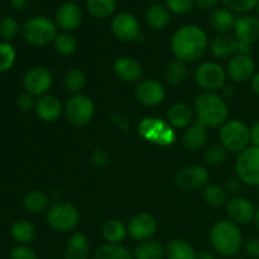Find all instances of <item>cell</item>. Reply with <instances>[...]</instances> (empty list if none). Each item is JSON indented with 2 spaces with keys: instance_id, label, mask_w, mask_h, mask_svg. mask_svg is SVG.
I'll return each mask as SVG.
<instances>
[{
  "instance_id": "obj_50",
  "label": "cell",
  "mask_w": 259,
  "mask_h": 259,
  "mask_svg": "<svg viewBox=\"0 0 259 259\" xmlns=\"http://www.w3.org/2000/svg\"><path fill=\"white\" fill-rule=\"evenodd\" d=\"M250 88H252L253 93L257 96H259V71L254 73V76H253L252 80H250Z\"/></svg>"
},
{
  "instance_id": "obj_26",
  "label": "cell",
  "mask_w": 259,
  "mask_h": 259,
  "mask_svg": "<svg viewBox=\"0 0 259 259\" xmlns=\"http://www.w3.org/2000/svg\"><path fill=\"white\" fill-rule=\"evenodd\" d=\"M192 119H194V110L187 104H174L167 110V121H168V124L172 128L186 129L187 126H190L194 123Z\"/></svg>"
},
{
  "instance_id": "obj_39",
  "label": "cell",
  "mask_w": 259,
  "mask_h": 259,
  "mask_svg": "<svg viewBox=\"0 0 259 259\" xmlns=\"http://www.w3.org/2000/svg\"><path fill=\"white\" fill-rule=\"evenodd\" d=\"M22 28L18 24L17 19L13 17H4L0 19V38L3 42H12L19 34Z\"/></svg>"
},
{
  "instance_id": "obj_55",
  "label": "cell",
  "mask_w": 259,
  "mask_h": 259,
  "mask_svg": "<svg viewBox=\"0 0 259 259\" xmlns=\"http://www.w3.org/2000/svg\"><path fill=\"white\" fill-rule=\"evenodd\" d=\"M147 2H152V3H157L158 0H147Z\"/></svg>"
},
{
  "instance_id": "obj_35",
  "label": "cell",
  "mask_w": 259,
  "mask_h": 259,
  "mask_svg": "<svg viewBox=\"0 0 259 259\" xmlns=\"http://www.w3.org/2000/svg\"><path fill=\"white\" fill-rule=\"evenodd\" d=\"M86 9L96 19H106L116 10V0H86Z\"/></svg>"
},
{
  "instance_id": "obj_10",
  "label": "cell",
  "mask_w": 259,
  "mask_h": 259,
  "mask_svg": "<svg viewBox=\"0 0 259 259\" xmlns=\"http://www.w3.org/2000/svg\"><path fill=\"white\" fill-rule=\"evenodd\" d=\"M195 81L202 90L215 93L225 86L227 70L217 62H204L195 71Z\"/></svg>"
},
{
  "instance_id": "obj_49",
  "label": "cell",
  "mask_w": 259,
  "mask_h": 259,
  "mask_svg": "<svg viewBox=\"0 0 259 259\" xmlns=\"http://www.w3.org/2000/svg\"><path fill=\"white\" fill-rule=\"evenodd\" d=\"M250 144L259 147V120L250 126Z\"/></svg>"
},
{
  "instance_id": "obj_25",
  "label": "cell",
  "mask_w": 259,
  "mask_h": 259,
  "mask_svg": "<svg viewBox=\"0 0 259 259\" xmlns=\"http://www.w3.org/2000/svg\"><path fill=\"white\" fill-rule=\"evenodd\" d=\"M144 20H146L147 25L152 29H164L171 20V12L166 5L161 4V3H153L147 8Z\"/></svg>"
},
{
  "instance_id": "obj_12",
  "label": "cell",
  "mask_w": 259,
  "mask_h": 259,
  "mask_svg": "<svg viewBox=\"0 0 259 259\" xmlns=\"http://www.w3.org/2000/svg\"><path fill=\"white\" fill-rule=\"evenodd\" d=\"M110 28L114 37L121 42H133L141 35V23L136 15L128 12H121L114 15Z\"/></svg>"
},
{
  "instance_id": "obj_30",
  "label": "cell",
  "mask_w": 259,
  "mask_h": 259,
  "mask_svg": "<svg viewBox=\"0 0 259 259\" xmlns=\"http://www.w3.org/2000/svg\"><path fill=\"white\" fill-rule=\"evenodd\" d=\"M196 252L189 242L184 239H172L166 245V259H195Z\"/></svg>"
},
{
  "instance_id": "obj_47",
  "label": "cell",
  "mask_w": 259,
  "mask_h": 259,
  "mask_svg": "<svg viewBox=\"0 0 259 259\" xmlns=\"http://www.w3.org/2000/svg\"><path fill=\"white\" fill-rule=\"evenodd\" d=\"M245 253L249 258L259 259V238H252L244 245Z\"/></svg>"
},
{
  "instance_id": "obj_44",
  "label": "cell",
  "mask_w": 259,
  "mask_h": 259,
  "mask_svg": "<svg viewBox=\"0 0 259 259\" xmlns=\"http://www.w3.org/2000/svg\"><path fill=\"white\" fill-rule=\"evenodd\" d=\"M9 259H38L37 253L28 245H19L10 250Z\"/></svg>"
},
{
  "instance_id": "obj_41",
  "label": "cell",
  "mask_w": 259,
  "mask_h": 259,
  "mask_svg": "<svg viewBox=\"0 0 259 259\" xmlns=\"http://www.w3.org/2000/svg\"><path fill=\"white\" fill-rule=\"evenodd\" d=\"M227 152L222 144H212L205 151L204 159L209 166H220L227 159Z\"/></svg>"
},
{
  "instance_id": "obj_33",
  "label": "cell",
  "mask_w": 259,
  "mask_h": 259,
  "mask_svg": "<svg viewBox=\"0 0 259 259\" xmlns=\"http://www.w3.org/2000/svg\"><path fill=\"white\" fill-rule=\"evenodd\" d=\"M189 77V68L185 62L180 60H174L168 62L164 68V78L172 86H179L184 83Z\"/></svg>"
},
{
  "instance_id": "obj_2",
  "label": "cell",
  "mask_w": 259,
  "mask_h": 259,
  "mask_svg": "<svg viewBox=\"0 0 259 259\" xmlns=\"http://www.w3.org/2000/svg\"><path fill=\"white\" fill-rule=\"evenodd\" d=\"M194 111L197 121L205 128L222 126L229 116L227 101L217 93H210V91H204L196 96Z\"/></svg>"
},
{
  "instance_id": "obj_40",
  "label": "cell",
  "mask_w": 259,
  "mask_h": 259,
  "mask_svg": "<svg viewBox=\"0 0 259 259\" xmlns=\"http://www.w3.org/2000/svg\"><path fill=\"white\" fill-rule=\"evenodd\" d=\"M17 51L9 42H0V73L8 72L14 66Z\"/></svg>"
},
{
  "instance_id": "obj_21",
  "label": "cell",
  "mask_w": 259,
  "mask_h": 259,
  "mask_svg": "<svg viewBox=\"0 0 259 259\" xmlns=\"http://www.w3.org/2000/svg\"><path fill=\"white\" fill-rule=\"evenodd\" d=\"M113 70L118 78H120L124 82H136L143 73L141 63L136 58L129 57V56L116 58L113 63Z\"/></svg>"
},
{
  "instance_id": "obj_9",
  "label": "cell",
  "mask_w": 259,
  "mask_h": 259,
  "mask_svg": "<svg viewBox=\"0 0 259 259\" xmlns=\"http://www.w3.org/2000/svg\"><path fill=\"white\" fill-rule=\"evenodd\" d=\"M65 115L68 123L75 126H85L95 115V104L83 94H75L65 104Z\"/></svg>"
},
{
  "instance_id": "obj_51",
  "label": "cell",
  "mask_w": 259,
  "mask_h": 259,
  "mask_svg": "<svg viewBox=\"0 0 259 259\" xmlns=\"http://www.w3.org/2000/svg\"><path fill=\"white\" fill-rule=\"evenodd\" d=\"M239 184H240V181L238 180V177L237 179H229L228 180V184H227L228 190H229L230 192H237L238 190H239Z\"/></svg>"
},
{
  "instance_id": "obj_46",
  "label": "cell",
  "mask_w": 259,
  "mask_h": 259,
  "mask_svg": "<svg viewBox=\"0 0 259 259\" xmlns=\"http://www.w3.org/2000/svg\"><path fill=\"white\" fill-rule=\"evenodd\" d=\"M91 162H93L94 166L104 168L109 164V154L104 149L96 148L91 154Z\"/></svg>"
},
{
  "instance_id": "obj_6",
  "label": "cell",
  "mask_w": 259,
  "mask_h": 259,
  "mask_svg": "<svg viewBox=\"0 0 259 259\" xmlns=\"http://www.w3.org/2000/svg\"><path fill=\"white\" fill-rule=\"evenodd\" d=\"M139 136L157 146L167 147L176 142V133L167 120L159 118H144L138 126Z\"/></svg>"
},
{
  "instance_id": "obj_15",
  "label": "cell",
  "mask_w": 259,
  "mask_h": 259,
  "mask_svg": "<svg viewBox=\"0 0 259 259\" xmlns=\"http://www.w3.org/2000/svg\"><path fill=\"white\" fill-rule=\"evenodd\" d=\"M128 234L132 239L138 240L139 243L152 239L157 232L158 223L153 215L148 212H139L134 215L128 224Z\"/></svg>"
},
{
  "instance_id": "obj_31",
  "label": "cell",
  "mask_w": 259,
  "mask_h": 259,
  "mask_svg": "<svg viewBox=\"0 0 259 259\" xmlns=\"http://www.w3.org/2000/svg\"><path fill=\"white\" fill-rule=\"evenodd\" d=\"M23 206L29 214H42L48 210V197L39 190H30L23 197Z\"/></svg>"
},
{
  "instance_id": "obj_27",
  "label": "cell",
  "mask_w": 259,
  "mask_h": 259,
  "mask_svg": "<svg viewBox=\"0 0 259 259\" xmlns=\"http://www.w3.org/2000/svg\"><path fill=\"white\" fill-rule=\"evenodd\" d=\"M235 22H237L235 14L227 8H217L210 14V25L219 34L229 33L230 30L234 29Z\"/></svg>"
},
{
  "instance_id": "obj_36",
  "label": "cell",
  "mask_w": 259,
  "mask_h": 259,
  "mask_svg": "<svg viewBox=\"0 0 259 259\" xmlns=\"http://www.w3.org/2000/svg\"><path fill=\"white\" fill-rule=\"evenodd\" d=\"M53 47H55L56 52L60 53L61 56H71L77 51L78 42L75 35L67 32H62L58 33L57 37L55 38Z\"/></svg>"
},
{
  "instance_id": "obj_1",
  "label": "cell",
  "mask_w": 259,
  "mask_h": 259,
  "mask_svg": "<svg viewBox=\"0 0 259 259\" xmlns=\"http://www.w3.org/2000/svg\"><path fill=\"white\" fill-rule=\"evenodd\" d=\"M209 39L201 27L186 24L180 27L171 38V50L176 60L182 62H195L207 50Z\"/></svg>"
},
{
  "instance_id": "obj_42",
  "label": "cell",
  "mask_w": 259,
  "mask_h": 259,
  "mask_svg": "<svg viewBox=\"0 0 259 259\" xmlns=\"http://www.w3.org/2000/svg\"><path fill=\"white\" fill-rule=\"evenodd\" d=\"M259 0H222L224 8L234 14H243L257 8Z\"/></svg>"
},
{
  "instance_id": "obj_48",
  "label": "cell",
  "mask_w": 259,
  "mask_h": 259,
  "mask_svg": "<svg viewBox=\"0 0 259 259\" xmlns=\"http://www.w3.org/2000/svg\"><path fill=\"white\" fill-rule=\"evenodd\" d=\"M220 2H222V0H195V5H196L199 9L207 12V10L217 9Z\"/></svg>"
},
{
  "instance_id": "obj_38",
  "label": "cell",
  "mask_w": 259,
  "mask_h": 259,
  "mask_svg": "<svg viewBox=\"0 0 259 259\" xmlns=\"http://www.w3.org/2000/svg\"><path fill=\"white\" fill-rule=\"evenodd\" d=\"M204 200L212 207H222L228 202L225 190L217 184H207L204 189Z\"/></svg>"
},
{
  "instance_id": "obj_17",
  "label": "cell",
  "mask_w": 259,
  "mask_h": 259,
  "mask_svg": "<svg viewBox=\"0 0 259 259\" xmlns=\"http://www.w3.org/2000/svg\"><path fill=\"white\" fill-rule=\"evenodd\" d=\"M255 73V62L252 56L235 55L227 66V76L234 82H245L252 80Z\"/></svg>"
},
{
  "instance_id": "obj_4",
  "label": "cell",
  "mask_w": 259,
  "mask_h": 259,
  "mask_svg": "<svg viewBox=\"0 0 259 259\" xmlns=\"http://www.w3.org/2000/svg\"><path fill=\"white\" fill-rule=\"evenodd\" d=\"M57 28L53 19L38 15L25 20L20 29V34L28 45L34 47H45L50 43H53L55 38L57 37Z\"/></svg>"
},
{
  "instance_id": "obj_29",
  "label": "cell",
  "mask_w": 259,
  "mask_h": 259,
  "mask_svg": "<svg viewBox=\"0 0 259 259\" xmlns=\"http://www.w3.org/2000/svg\"><path fill=\"white\" fill-rule=\"evenodd\" d=\"M35 227L25 219L17 220L10 227V237L19 245H28L35 238Z\"/></svg>"
},
{
  "instance_id": "obj_19",
  "label": "cell",
  "mask_w": 259,
  "mask_h": 259,
  "mask_svg": "<svg viewBox=\"0 0 259 259\" xmlns=\"http://www.w3.org/2000/svg\"><path fill=\"white\" fill-rule=\"evenodd\" d=\"M34 110L40 120L46 121V123H53L62 115L65 108L57 96L46 94V95L38 98Z\"/></svg>"
},
{
  "instance_id": "obj_52",
  "label": "cell",
  "mask_w": 259,
  "mask_h": 259,
  "mask_svg": "<svg viewBox=\"0 0 259 259\" xmlns=\"http://www.w3.org/2000/svg\"><path fill=\"white\" fill-rule=\"evenodd\" d=\"M195 259H215V257L209 250H202V252L196 253V258Z\"/></svg>"
},
{
  "instance_id": "obj_45",
  "label": "cell",
  "mask_w": 259,
  "mask_h": 259,
  "mask_svg": "<svg viewBox=\"0 0 259 259\" xmlns=\"http://www.w3.org/2000/svg\"><path fill=\"white\" fill-rule=\"evenodd\" d=\"M35 103H37L35 96L30 95L27 91H24V93L19 94L17 96V106L22 111H29L30 109L35 108Z\"/></svg>"
},
{
  "instance_id": "obj_34",
  "label": "cell",
  "mask_w": 259,
  "mask_h": 259,
  "mask_svg": "<svg viewBox=\"0 0 259 259\" xmlns=\"http://www.w3.org/2000/svg\"><path fill=\"white\" fill-rule=\"evenodd\" d=\"M91 259H134L133 252L121 244H104L94 252Z\"/></svg>"
},
{
  "instance_id": "obj_37",
  "label": "cell",
  "mask_w": 259,
  "mask_h": 259,
  "mask_svg": "<svg viewBox=\"0 0 259 259\" xmlns=\"http://www.w3.org/2000/svg\"><path fill=\"white\" fill-rule=\"evenodd\" d=\"M86 85V75L80 68H72L67 71L63 77V86L66 91L71 94H80V91L85 88Z\"/></svg>"
},
{
  "instance_id": "obj_11",
  "label": "cell",
  "mask_w": 259,
  "mask_h": 259,
  "mask_svg": "<svg viewBox=\"0 0 259 259\" xmlns=\"http://www.w3.org/2000/svg\"><path fill=\"white\" fill-rule=\"evenodd\" d=\"M53 83V75L45 66H34L23 76V88L33 96L46 95Z\"/></svg>"
},
{
  "instance_id": "obj_56",
  "label": "cell",
  "mask_w": 259,
  "mask_h": 259,
  "mask_svg": "<svg viewBox=\"0 0 259 259\" xmlns=\"http://www.w3.org/2000/svg\"><path fill=\"white\" fill-rule=\"evenodd\" d=\"M257 13H258V15H259V2H258V4H257Z\"/></svg>"
},
{
  "instance_id": "obj_5",
  "label": "cell",
  "mask_w": 259,
  "mask_h": 259,
  "mask_svg": "<svg viewBox=\"0 0 259 259\" xmlns=\"http://www.w3.org/2000/svg\"><path fill=\"white\" fill-rule=\"evenodd\" d=\"M219 138L227 151L239 154L250 146V128L239 119H228L220 126Z\"/></svg>"
},
{
  "instance_id": "obj_3",
  "label": "cell",
  "mask_w": 259,
  "mask_h": 259,
  "mask_svg": "<svg viewBox=\"0 0 259 259\" xmlns=\"http://www.w3.org/2000/svg\"><path fill=\"white\" fill-rule=\"evenodd\" d=\"M210 243L217 253L223 257L238 254L243 247V234L239 225L232 220H219L210 230Z\"/></svg>"
},
{
  "instance_id": "obj_28",
  "label": "cell",
  "mask_w": 259,
  "mask_h": 259,
  "mask_svg": "<svg viewBox=\"0 0 259 259\" xmlns=\"http://www.w3.org/2000/svg\"><path fill=\"white\" fill-rule=\"evenodd\" d=\"M134 259H164L166 258V247L158 240H144L141 242L133 250Z\"/></svg>"
},
{
  "instance_id": "obj_22",
  "label": "cell",
  "mask_w": 259,
  "mask_h": 259,
  "mask_svg": "<svg viewBox=\"0 0 259 259\" xmlns=\"http://www.w3.org/2000/svg\"><path fill=\"white\" fill-rule=\"evenodd\" d=\"M207 143V128H205L199 121H194L182 136V144L187 151L196 152L204 148Z\"/></svg>"
},
{
  "instance_id": "obj_23",
  "label": "cell",
  "mask_w": 259,
  "mask_h": 259,
  "mask_svg": "<svg viewBox=\"0 0 259 259\" xmlns=\"http://www.w3.org/2000/svg\"><path fill=\"white\" fill-rule=\"evenodd\" d=\"M238 50V39L234 35L229 33H223L214 37L210 45V51L212 56L220 60L225 58H232L233 56L237 55Z\"/></svg>"
},
{
  "instance_id": "obj_43",
  "label": "cell",
  "mask_w": 259,
  "mask_h": 259,
  "mask_svg": "<svg viewBox=\"0 0 259 259\" xmlns=\"http://www.w3.org/2000/svg\"><path fill=\"white\" fill-rule=\"evenodd\" d=\"M166 7L172 14L186 15L195 7V0H166Z\"/></svg>"
},
{
  "instance_id": "obj_53",
  "label": "cell",
  "mask_w": 259,
  "mask_h": 259,
  "mask_svg": "<svg viewBox=\"0 0 259 259\" xmlns=\"http://www.w3.org/2000/svg\"><path fill=\"white\" fill-rule=\"evenodd\" d=\"M12 2V7L17 10H22L25 7V0H10Z\"/></svg>"
},
{
  "instance_id": "obj_13",
  "label": "cell",
  "mask_w": 259,
  "mask_h": 259,
  "mask_svg": "<svg viewBox=\"0 0 259 259\" xmlns=\"http://www.w3.org/2000/svg\"><path fill=\"white\" fill-rule=\"evenodd\" d=\"M210 175L204 166L192 164L177 172L175 184L182 191H195L209 184Z\"/></svg>"
},
{
  "instance_id": "obj_32",
  "label": "cell",
  "mask_w": 259,
  "mask_h": 259,
  "mask_svg": "<svg viewBox=\"0 0 259 259\" xmlns=\"http://www.w3.org/2000/svg\"><path fill=\"white\" fill-rule=\"evenodd\" d=\"M128 235V228L118 219H111L104 224L103 237L109 244H120Z\"/></svg>"
},
{
  "instance_id": "obj_14",
  "label": "cell",
  "mask_w": 259,
  "mask_h": 259,
  "mask_svg": "<svg viewBox=\"0 0 259 259\" xmlns=\"http://www.w3.org/2000/svg\"><path fill=\"white\" fill-rule=\"evenodd\" d=\"M82 22V9L75 2H65L55 13V23L63 32L71 33L77 29Z\"/></svg>"
},
{
  "instance_id": "obj_20",
  "label": "cell",
  "mask_w": 259,
  "mask_h": 259,
  "mask_svg": "<svg viewBox=\"0 0 259 259\" xmlns=\"http://www.w3.org/2000/svg\"><path fill=\"white\" fill-rule=\"evenodd\" d=\"M233 30L238 40L253 46L259 40V18L253 15L238 17Z\"/></svg>"
},
{
  "instance_id": "obj_57",
  "label": "cell",
  "mask_w": 259,
  "mask_h": 259,
  "mask_svg": "<svg viewBox=\"0 0 259 259\" xmlns=\"http://www.w3.org/2000/svg\"><path fill=\"white\" fill-rule=\"evenodd\" d=\"M50 259H57V258H50Z\"/></svg>"
},
{
  "instance_id": "obj_7",
  "label": "cell",
  "mask_w": 259,
  "mask_h": 259,
  "mask_svg": "<svg viewBox=\"0 0 259 259\" xmlns=\"http://www.w3.org/2000/svg\"><path fill=\"white\" fill-rule=\"evenodd\" d=\"M47 223L56 232H71L80 223V212L77 207L70 202H56L48 207Z\"/></svg>"
},
{
  "instance_id": "obj_16",
  "label": "cell",
  "mask_w": 259,
  "mask_h": 259,
  "mask_svg": "<svg viewBox=\"0 0 259 259\" xmlns=\"http://www.w3.org/2000/svg\"><path fill=\"white\" fill-rule=\"evenodd\" d=\"M136 99L144 106H157L163 103L166 98V90L159 81L154 78H147L137 85L134 91Z\"/></svg>"
},
{
  "instance_id": "obj_24",
  "label": "cell",
  "mask_w": 259,
  "mask_h": 259,
  "mask_svg": "<svg viewBox=\"0 0 259 259\" xmlns=\"http://www.w3.org/2000/svg\"><path fill=\"white\" fill-rule=\"evenodd\" d=\"M90 257V244L83 233L76 232L70 235L66 244L65 259H89Z\"/></svg>"
},
{
  "instance_id": "obj_8",
  "label": "cell",
  "mask_w": 259,
  "mask_h": 259,
  "mask_svg": "<svg viewBox=\"0 0 259 259\" xmlns=\"http://www.w3.org/2000/svg\"><path fill=\"white\" fill-rule=\"evenodd\" d=\"M235 174L242 184L259 186V147L249 146L238 154Z\"/></svg>"
},
{
  "instance_id": "obj_18",
  "label": "cell",
  "mask_w": 259,
  "mask_h": 259,
  "mask_svg": "<svg viewBox=\"0 0 259 259\" xmlns=\"http://www.w3.org/2000/svg\"><path fill=\"white\" fill-rule=\"evenodd\" d=\"M227 214L237 225H247L254 220L255 209L252 201L244 196H234L228 200Z\"/></svg>"
},
{
  "instance_id": "obj_54",
  "label": "cell",
  "mask_w": 259,
  "mask_h": 259,
  "mask_svg": "<svg viewBox=\"0 0 259 259\" xmlns=\"http://www.w3.org/2000/svg\"><path fill=\"white\" fill-rule=\"evenodd\" d=\"M254 223H255V227L259 229V206L258 209H255V214H254Z\"/></svg>"
}]
</instances>
